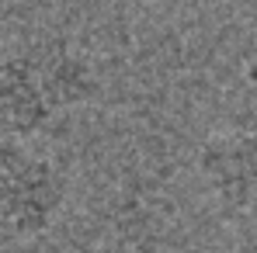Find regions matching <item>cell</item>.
Wrapping results in <instances>:
<instances>
[{
    "label": "cell",
    "instance_id": "cell-1",
    "mask_svg": "<svg viewBox=\"0 0 257 253\" xmlns=\"http://www.w3.org/2000/svg\"><path fill=\"white\" fill-rule=\"evenodd\" d=\"M101 94L97 63L70 39L39 35L0 52V139L32 142Z\"/></svg>",
    "mask_w": 257,
    "mask_h": 253
},
{
    "label": "cell",
    "instance_id": "cell-2",
    "mask_svg": "<svg viewBox=\"0 0 257 253\" xmlns=\"http://www.w3.org/2000/svg\"><path fill=\"white\" fill-rule=\"evenodd\" d=\"M66 173L32 142L0 139V246L45 236L66 208Z\"/></svg>",
    "mask_w": 257,
    "mask_h": 253
},
{
    "label": "cell",
    "instance_id": "cell-3",
    "mask_svg": "<svg viewBox=\"0 0 257 253\" xmlns=\"http://www.w3.org/2000/svg\"><path fill=\"white\" fill-rule=\"evenodd\" d=\"M195 173L222 211L257 215V125L205 135L195 153Z\"/></svg>",
    "mask_w": 257,
    "mask_h": 253
},
{
    "label": "cell",
    "instance_id": "cell-4",
    "mask_svg": "<svg viewBox=\"0 0 257 253\" xmlns=\"http://www.w3.org/2000/svg\"><path fill=\"white\" fill-rule=\"evenodd\" d=\"M243 84L254 90V97H257V49L247 56V63H243Z\"/></svg>",
    "mask_w": 257,
    "mask_h": 253
},
{
    "label": "cell",
    "instance_id": "cell-5",
    "mask_svg": "<svg viewBox=\"0 0 257 253\" xmlns=\"http://www.w3.org/2000/svg\"><path fill=\"white\" fill-rule=\"evenodd\" d=\"M139 4L160 7V11H181V7H191V4H198V0H139Z\"/></svg>",
    "mask_w": 257,
    "mask_h": 253
},
{
    "label": "cell",
    "instance_id": "cell-6",
    "mask_svg": "<svg viewBox=\"0 0 257 253\" xmlns=\"http://www.w3.org/2000/svg\"><path fill=\"white\" fill-rule=\"evenodd\" d=\"M25 0H0V18H7V14H14L18 7H21Z\"/></svg>",
    "mask_w": 257,
    "mask_h": 253
}]
</instances>
